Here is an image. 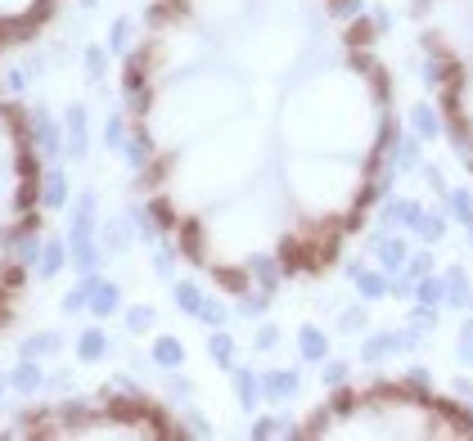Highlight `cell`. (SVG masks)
<instances>
[{
    "instance_id": "6da1fadb",
    "label": "cell",
    "mask_w": 473,
    "mask_h": 441,
    "mask_svg": "<svg viewBox=\"0 0 473 441\" xmlns=\"http://www.w3.org/2000/svg\"><path fill=\"white\" fill-rule=\"evenodd\" d=\"M442 36H438V64L451 90V113L460 136L473 144V0H442Z\"/></svg>"
},
{
    "instance_id": "7a4b0ae2",
    "label": "cell",
    "mask_w": 473,
    "mask_h": 441,
    "mask_svg": "<svg viewBox=\"0 0 473 441\" xmlns=\"http://www.w3.org/2000/svg\"><path fill=\"white\" fill-rule=\"evenodd\" d=\"M90 302H95V311H113V302H117V293L108 288V284H90Z\"/></svg>"
},
{
    "instance_id": "3957f363",
    "label": "cell",
    "mask_w": 473,
    "mask_h": 441,
    "mask_svg": "<svg viewBox=\"0 0 473 441\" xmlns=\"http://www.w3.org/2000/svg\"><path fill=\"white\" fill-rule=\"evenodd\" d=\"M100 351H104V338L100 334H86V338H81V356H86V360H95Z\"/></svg>"
},
{
    "instance_id": "277c9868",
    "label": "cell",
    "mask_w": 473,
    "mask_h": 441,
    "mask_svg": "<svg viewBox=\"0 0 473 441\" xmlns=\"http://www.w3.org/2000/svg\"><path fill=\"white\" fill-rule=\"evenodd\" d=\"M158 360H163V365H176L180 360V347H176V342H158Z\"/></svg>"
},
{
    "instance_id": "5b68a950",
    "label": "cell",
    "mask_w": 473,
    "mask_h": 441,
    "mask_svg": "<svg viewBox=\"0 0 473 441\" xmlns=\"http://www.w3.org/2000/svg\"><path fill=\"white\" fill-rule=\"evenodd\" d=\"M14 383H18V387H36V383H41V378H36V370L28 365V370H18V374H14Z\"/></svg>"
},
{
    "instance_id": "8992f818",
    "label": "cell",
    "mask_w": 473,
    "mask_h": 441,
    "mask_svg": "<svg viewBox=\"0 0 473 441\" xmlns=\"http://www.w3.org/2000/svg\"><path fill=\"white\" fill-rule=\"evenodd\" d=\"M86 64H90V72H95V77H100V72H104V54H100V50H90V59H86Z\"/></svg>"
}]
</instances>
